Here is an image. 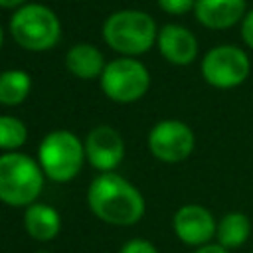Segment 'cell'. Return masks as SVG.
<instances>
[{"label":"cell","mask_w":253,"mask_h":253,"mask_svg":"<svg viewBox=\"0 0 253 253\" xmlns=\"http://www.w3.org/2000/svg\"><path fill=\"white\" fill-rule=\"evenodd\" d=\"M87 202L99 219L113 225H132L144 213L142 194L113 172H105L91 182Z\"/></svg>","instance_id":"6da1fadb"},{"label":"cell","mask_w":253,"mask_h":253,"mask_svg":"<svg viewBox=\"0 0 253 253\" xmlns=\"http://www.w3.org/2000/svg\"><path fill=\"white\" fill-rule=\"evenodd\" d=\"M43 186V170L26 154L0 156V202L8 206H32Z\"/></svg>","instance_id":"7a4b0ae2"},{"label":"cell","mask_w":253,"mask_h":253,"mask_svg":"<svg viewBox=\"0 0 253 253\" xmlns=\"http://www.w3.org/2000/svg\"><path fill=\"white\" fill-rule=\"evenodd\" d=\"M103 36L113 49L125 55H136L152 47L156 40V24L146 12L119 10L105 20Z\"/></svg>","instance_id":"3957f363"},{"label":"cell","mask_w":253,"mask_h":253,"mask_svg":"<svg viewBox=\"0 0 253 253\" xmlns=\"http://www.w3.org/2000/svg\"><path fill=\"white\" fill-rule=\"evenodd\" d=\"M10 32L22 47L32 51H43L57 43L61 26L57 16L47 6L26 4L12 16Z\"/></svg>","instance_id":"277c9868"},{"label":"cell","mask_w":253,"mask_h":253,"mask_svg":"<svg viewBox=\"0 0 253 253\" xmlns=\"http://www.w3.org/2000/svg\"><path fill=\"white\" fill-rule=\"evenodd\" d=\"M40 166L53 182H69L83 164L85 148L69 130H53L40 144Z\"/></svg>","instance_id":"5b68a950"},{"label":"cell","mask_w":253,"mask_h":253,"mask_svg":"<svg viewBox=\"0 0 253 253\" xmlns=\"http://www.w3.org/2000/svg\"><path fill=\"white\" fill-rule=\"evenodd\" d=\"M150 83L148 69L130 57H121L105 65L101 73V89L105 95L119 103H130L140 99Z\"/></svg>","instance_id":"8992f818"},{"label":"cell","mask_w":253,"mask_h":253,"mask_svg":"<svg viewBox=\"0 0 253 253\" xmlns=\"http://www.w3.org/2000/svg\"><path fill=\"white\" fill-rule=\"evenodd\" d=\"M202 75L213 87H235L249 75V57L235 45H217L206 53L202 61Z\"/></svg>","instance_id":"52a82bcc"},{"label":"cell","mask_w":253,"mask_h":253,"mask_svg":"<svg viewBox=\"0 0 253 253\" xmlns=\"http://www.w3.org/2000/svg\"><path fill=\"white\" fill-rule=\"evenodd\" d=\"M148 146L162 162H182L194 150V132L182 121H162L150 130Z\"/></svg>","instance_id":"ba28073f"},{"label":"cell","mask_w":253,"mask_h":253,"mask_svg":"<svg viewBox=\"0 0 253 253\" xmlns=\"http://www.w3.org/2000/svg\"><path fill=\"white\" fill-rule=\"evenodd\" d=\"M172 227H174L176 237L182 243L194 245V247L208 245L217 231V223H215L211 211L198 204L182 206L174 213Z\"/></svg>","instance_id":"9c48e42d"},{"label":"cell","mask_w":253,"mask_h":253,"mask_svg":"<svg viewBox=\"0 0 253 253\" xmlns=\"http://www.w3.org/2000/svg\"><path fill=\"white\" fill-rule=\"evenodd\" d=\"M85 154L97 170L111 172L115 166L121 164L125 156V142L121 134L111 126H95L85 140Z\"/></svg>","instance_id":"30bf717a"},{"label":"cell","mask_w":253,"mask_h":253,"mask_svg":"<svg viewBox=\"0 0 253 253\" xmlns=\"http://www.w3.org/2000/svg\"><path fill=\"white\" fill-rule=\"evenodd\" d=\"M160 53L174 65H188L198 53V42L194 34L178 24H166L158 32Z\"/></svg>","instance_id":"8fae6325"},{"label":"cell","mask_w":253,"mask_h":253,"mask_svg":"<svg viewBox=\"0 0 253 253\" xmlns=\"http://www.w3.org/2000/svg\"><path fill=\"white\" fill-rule=\"evenodd\" d=\"M196 18L206 28L223 30L233 26L245 12V0H196Z\"/></svg>","instance_id":"7c38bea8"},{"label":"cell","mask_w":253,"mask_h":253,"mask_svg":"<svg viewBox=\"0 0 253 253\" xmlns=\"http://www.w3.org/2000/svg\"><path fill=\"white\" fill-rule=\"evenodd\" d=\"M24 225L30 237L38 241H49L59 233V213L45 204H32L24 213Z\"/></svg>","instance_id":"4fadbf2b"},{"label":"cell","mask_w":253,"mask_h":253,"mask_svg":"<svg viewBox=\"0 0 253 253\" xmlns=\"http://www.w3.org/2000/svg\"><path fill=\"white\" fill-rule=\"evenodd\" d=\"M67 69L81 77V79H91L99 73H103L105 69V61H103V53L91 45V43H77L67 51L65 57Z\"/></svg>","instance_id":"5bb4252c"},{"label":"cell","mask_w":253,"mask_h":253,"mask_svg":"<svg viewBox=\"0 0 253 253\" xmlns=\"http://www.w3.org/2000/svg\"><path fill=\"white\" fill-rule=\"evenodd\" d=\"M249 235H251V221L241 211H229V213H225L219 219L217 231H215L217 245L225 247L227 251L239 249L249 239Z\"/></svg>","instance_id":"9a60e30c"},{"label":"cell","mask_w":253,"mask_h":253,"mask_svg":"<svg viewBox=\"0 0 253 253\" xmlns=\"http://www.w3.org/2000/svg\"><path fill=\"white\" fill-rule=\"evenodd\" d=\"M32 87V79L22 69H8L0 73V103L18 105L22 103Z\"/></svg>","instance_id":"2e32d148"},{"label":"cell","mask_w":253,"mask_h":253,"mask_svg":"<svg viewBox=\"0 0 253 253\" xmlns=\"http://www.w3.org/2000/svg\"><path fill=\"white\" fill-rule=\"evenodd\" d=\"M26 138H28V128L20 119L0 115V148L14 150L22 146Z\"/></svg>","instance_id":"e0dca14e"},{"label":"cell","mask_w":253,"mask_h":253,"mask_svg":"<svg viewBox=\"0 0 253 253\" xmlns=\"http://www.w3.org/2000/svg\"><path fill=\"white\" fill-rule=\"evenodd\" d=\"M158 6L168 14H184L196 6V0H158Z\"/></svg>","instance_id":"ac0fdd59"},{"label":"cell","mask_w":253,"mask_h":253,"mask_svg":"<svg viewBox=\"0 0 253 253\" xmlns=\"http://www.w3.org/2000/svg\"><path fill=\"white\" fill-rule=\"evenodd\" d=\"M119 253H158V251H156V247H154L150 241L136 237V239L126 241Z\"/></svg>","instance_id":"d6986e66"},{"label":"cell","mask_w":253,"mask_h":253,"mask_svg":"<svg viewBox=\"0 0 253 253\" xmlns=\"http://www.w3.org/2000/svg\"><path fill=\"white\" fill-rule=\"evenodd\" d=\"M241 38L245 40V43L249 47H253V10L245 16L243 26H241Z\"/></svg>","instance_id":"ffe728a7"},{"label":"cell","mask_w":253,"mask_h":253,"mask_svg":"<svg viewBox=\"0 0 253 253\" xmlns=\"http://www.w3.org/2000/svg\"><path fill=\"white\" fill-rule=\"evenodd\" d=\"M194 253H229L225 247H221V245H213V243H208V245H202V247H198Z\"/></svg>","instance_id":"44dd1931"},{"label":"cell","mask_w":253,"mask_h":253,"mask_svg":"<svg viewBox=\"0 0 253 253\" xmlns=\"http://www.w3.org/2000/svg\"><path fill=\"white\" fill-rule=\"evenodd\" d=\"M24 0H0V6L4 8H14V6H20Z\"/></svg>","instance_id":"7402d4cb"},{"label":"cell","mask_w":253,"mask_h":253,"mask_svg":"<svg viewBox=\"0 0 253 253\" xmlns=\"http://www.w3.org/2000/svg\"><path fill=\"white\" fill-rule=\"evenodd\" d=\"M2 40H4V36H2V28H0V45H2Z\"/></svg>","instance_id":"603a6c76"},{"label":"cell","mask_w":253,"mask_h":253,"mask_svg":"<svg viewBox=\"0 0 253 253\" xmlns=\"http://www.w3.org/2000/svg\"><path fill=\"white\" fill-rule=\"evenodd\" d=\"M38 253H47V251H38Z\"/></svg>","instance_id":"cb8c5ba5"},{"label":"cell","mask_w":253,"mask_h":253,"mask_svg":"<svg viewBox=\"0 0 253 253\" xmlns=\"http://www.w3.org/2000/svg\"><path fill=\"white\" fill-rule=\"evenodd\" d=\"M251 253H253V251H251Z\"/></svg>","instance_id":"d4e9b609"}]
</instances>
